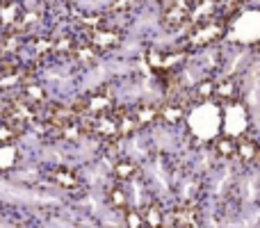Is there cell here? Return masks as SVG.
<instances>
[{
    "mask_svg": "<svg viewBox=\"0 0 260 228\" xmlns=\"http://www.w3.org/2000/svg\"><path fill=\"white\" fill-rule=\"evenodd\" d=\"M142 219H144V224H151L153 228H160V224H162V215L155 206L146 208V210L142 212Z\"/></svg>",
    "mask_w": 260,
    "mask_h": 228,
    "instance_id": "obj_1",
    "label": "cell"
},
{
    "mask_svg": "<svg viewBox=\"0 0 260 228\" xmlns=\"http://www.w3.org/2000/svg\"><path fill=\"white\" fill-rule=\"evenodd\" d=\"M110 201H112L114 208H126L128 206V199L121 189H112V192H110Z\"/></svg>",
    "mask_w": 260,
    "mask_h": 228,
    "instance_id": "obj_2",
    "label": "cell"
},
{
    "mask_svg": "<svg viewBox=\"0 0 260 228\" xmlns=\"http://www.w3.org/2000/svg\"><path fill=\"white\" fill-rule=\"evenodd\" d=\"M114 174H117V178H119V180H128L130 176L135 174V167H133V165H128V162H126V165H117Z\"/></svg>",
    "mask_w": 260,
    "mask_h": 228,
    "instance_id": "obj_3",
    "label": "cell"
},
{
    "mask_svg": "<svg viewBox=\"0 0 260 228\" xmlns=\"http://www.w3.org/2000/svg\"><path fill=\"white\" fill-rule=\"evenodd\" d=\"M126 224H128V228H142L144 226L142 212H128V215H126Z\"/></svg>",
    "mask_w": 260,
    "mask_h": 228,
    "instance_id": "obj_4",
    "label": "cell"
},
{
    "mask_svg": "<svg viewBox=\"0 0 260 228\" xmlns=\"http://www.w3.org/2000/svg\"><path fill=\"white\" fill-rule=\"evenodd\" d=\"M57 180L64 185V187H76V185H78V180L73 178L71 174H57Z\"/></svg>",
    "mask_w": 260,
    "mask_h": 228,
    "instance_id": "obj_5",
    "label": "cell"
}]
</instances>
